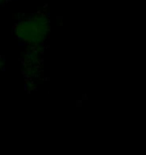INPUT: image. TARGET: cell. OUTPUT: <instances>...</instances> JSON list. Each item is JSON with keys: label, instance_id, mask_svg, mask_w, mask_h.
Instances as JSON below:
<instances>
[{"label": "cell", "instance_id": "1", "mask_svg": "<svg viewBox=\"0 0 146 155\" xmlns=\"http://www.w3.org/2000/svg\"><path fill=\"white\" fill-rule=\"evenodd\" d=\"M50 32V20L41 12L17 21L14 26L15 36L30 48H40Z\"/></svg>", "mask_w": 146, "mask_h": 155}, {"label": "cell", "instance_id": "2", "mask_svg": "<svg viewBox=\"0 0 146 155\" xmlns=\"http://www.w3.org/2000/svg\"><path fill=\"white\" fill-rule=\"evenodd\" d=\"M2 66H3V60H2V58L0 57V69L2 68Z\"/></svg>", "mask_w": 146, "mask_h": 155}, {"label": "cell", "instance_id": "3", "mask_svg": "<svg viewBox=\"0 0 146 155\" xmlns=\"http://www.w3.org/2000/svg\"><path fill=\"white\" fill-rule=\"evenodd\" d=\"M6 2H7V0H0V5H3Z\"/></svg>", "mask_w": 146, "mask_h": 155}]
</instances>
